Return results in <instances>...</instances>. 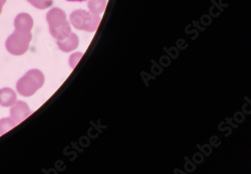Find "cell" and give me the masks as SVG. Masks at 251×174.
<instances>
[{"label": "cell", "mask_w": 251, "mask_h": 174, "mask_svg": "<svg viewBox=\"0 0 251 174\" xmlns=\"http://www.w3.org/2000/svg\"><path fill=\"white\" fill-rule=\"evenodd\" d=\"M106 4V0H89L88 2V8L90 12L100 15L104 12Z\"/></svg>", "instance_id": "10"}, {"label": "cell", "mask_w": 251, "mask_h": 174, "mask_svg": "<svg viewBox=\"0 0 251 174\" xmlns=\"http://www.w3.org/2000/svg\"><path fill=\"white\" fill-rule=\"evenodd\" d=\"M46 20L49 27L61 26L67 22L65 12L59 8H53L49 10L46 15Z\"/></svg>", "instance_id": "5"}, {"label": "cell", "mask_w": 251, "mask_h": 174, "mask_svg": "<svg viewBox=\"0 0 251 174\" xmlns=\"http://www.w3.org/2000/svg\"><path fill=\"white\" fill-rule=\"evenodd\" d=\"M45 76L40 70H31L17 82V91L23 97H31L44 85Z\"/></svg>", "instance_id": "1"}, {"label": "cell", "mask_w": 251, "mask_h": 174, "mask_svg": "<svg viewBox=\"0 0 251 174\" xmlns=\"http://www.w3.org/2000/svg\"><path fill=\"white\" fill-rule=\"evenodd\" d=\"M17 101V95L13 90L9 88L0 89V106L9 107L13 106Z\"/></svg>", "instance_id": "8"}, {"label": "cell", "mask_w": 251, "mask_h": 174, "mask_svg": "<svg viewBox=\"0 0 251 174\" xmlns=\"http://www.w3.org/2000/svg\"><path fill=\"white\" fill-rule=\"evenodd\" d=\"M3 4H2V2H0V15L2 14V7H3Z\"/></svg>", "instance_id": "15"}, {"label": "cell", "mask_w": 251, "mask_h": 174, "mask_svg": "<svg viewBox=\"0 0 251 174\" xmlns=\"http://www.w3.org/2000/svg\"><path fill=\"white\" fill-rule=\"evenodd\" d=\"M70 21L75 29L94 33L100 23V17L85 10H75L70 14Z\"/></svg>", "instance_id": "2"}, {"label": "cell", "mask_w": 251, "mask_h": 174, "mask_svg": "<svg viewBox=\"0 0 251 174\" xmlns=\"http://www.w3.org/2000/svg\"><path fill=\"white\" fill-rule=\"evenodd\" d=\"M82 56H83V53L82 52H75L70 55L69 62H70V67H71V68L74 69L75 67H76L78 61L81 60Z\"/></svg>", "instance_id": "13"}, {"label": "cell", "mask_w": 251, "mask_h": 174, "mask_svg": "<svg viewBox=\"0 0 251 174\" xmlns=\"http://www.w3.org/2000/svg\"><path fill=\"white\" fill-rule=\"evenodd\" d=\"M57 44L62 51L68 53L75 50L78 47L79 39L75 33H71L66 39L57 41Z\"/></svg>", "instance_id": "7"}, {"label": "cell", "mask_w": 251, "mask_h": 174, "mask_svg": "<svg viewBox=\"0 0 251 174\" xmlns=\"http://www.w3.org/2000/svg\"><path fill=\"white\" fill-rule=\"evenodd\" d=\"M29 4L38 9L44 10L51 7L53 4V0H26Z\"/></svg>", "instance_id": "12"}, {"label": "cell", "mask_w": 251, "mask_h": 174, "mask_svg": "<svg viewBox=\"0 0 251 174\" xmlns=\"http://www.w3.org/2000/svg\"><path fill=\"white\" fill-rule=\"evenodd\" d=\"M68 2H84L85 0H67Z\"/></svg>", "instance_id": "14"}, {"label": "cell", "mask_w": 251, "mask_h": 174, "mask_svg": "<svg viewBox=\"0 0 251 174\" xmlns=\"http://www.w3.org/2000/svg\"><path fill=\"white\" fill-rule=\"evenodd\" d=\"M31 40V33H24L15 30L7 39L5 48L10 54L15 56L23 55L29 49Z\"/></svg>", "instance_id": "3"}, {"label": "cell", "mask_w": 251, "mask_h": 174, "mask_svg": "<svg viewBox=\"0 0 251 174\" xmlns=\"http://www.w3.org/2000/svg\"><path fill=\"white\" fill-rule=\"evenodd\" d=\"M7 0H0V2H2L3 5H5V2H6Z\"/></svg>", "instance_id": "16"}, {"label": "cell", "mask_w": 251, "mask_h": 174, "mask_svg": "<svg viewBox=\"0 0 251 174\" xmlns=\"http://www.w3.org/2000/svg\"><path fill=\"white\" fill-rule=\"evenodd\" d=\"M15 30L24 33H30L33 26V19L29 14L21 13L15 19Z\"/></svg>", "instance_id": "6"}, {"label": "cell", "mask_w": 251, "mask_h": 174, "mask_svg": "<svg viewBox=\"0 0 251 174\" xmlns=\"http://www.w3.org/2000/svg\"><path fill=\"white\" fill-rule=\"evenodd\" d=\"M16 122L11 118H4L0 120V135H3L17 125Z\"/></svg>", "instance_id": "11"}, {"label": "cell", "mask_w": 251, "mask_h": 174, "mask_svg": "<svg viewBox=\"0 0 251 174\" xmlns=\"http://www.w3.org/2000/svg\"><path fill=\"white\" fill-rule=\"evenodd\" d=\"M49 31H50L51 36L54 39H57V41L63 40V39H66L67 36L71 34L72 28L70 26V23L67 22L61 26H56V27H49Z\"/></svg>", "instance_id": "9"}, {"label": "cell", "mask_w": 251, "mask_h": 174, "mask_svg": "<svg viewBox=\"0 0 251 174\" xmlns=\"http://www.w3.org/2000/svg\"><path fill=\"white\" fill-rule=\"evenodd\" d=\"M31 113V110L28 106L27 103L24 101H16V103L12 106L10 109V118L15 121L17 124H19L27 119Z\"/></svg>", "instance_id": "4"}]
</instances>
